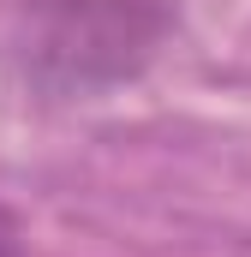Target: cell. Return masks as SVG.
<instances>
[{"label": "cell", "mask_w": 251, "mask_h": 257, "mask_svg": "<svg viewBox=\"0 0 251 257\" xmlns=\"http://www.w3.org/2000/svg\"><path fill=\"white\" fill-rule=\"evenodd\" d=\"M180 0H24V66L54 96L138 78L174 30Z\"/></svg>", "instance_id": "cell-1"}, {"label": "cell", "mask_w": 251, "mask_h": 257, "mask_svg": "<svg viewBox=\"0 0 251 257\" xmlns=\"http://www.w3.org/2000/svg\"><path fill=\"white\" fill-rule=\"evenodd\" d=\"M0 257H24V227L6 203H0Z\"/></svg>", "instance_id": "cell-2"}]
</instances>
